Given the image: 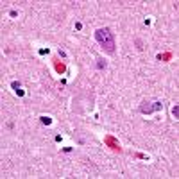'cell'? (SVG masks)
<instances>
[{
	"label": "cell",
	"mask_w": 179,
	"mask_h": 179,
	"mask_svg": "<svg viewBox=\"0 0 179 179\" xmlns=\"http://www.w3.org/2000/svg\"><path fill=\"white\" fill-rule=\"evenodd\" d=\"M95 40L107 54H115V38H113V32L107 27L95 31Z\"/></svg>",
	"instance_id": "6da1fadb"
},
{
	"label": "cell",
	"mask_w": 179,
	"mask_h": 179,
	"mask_svg": "<svg viewBox=\"0 0 179 179\" xmlns=\"http://www.w3.org/2000/svg\"><path fill=\"white\" fill-rule=\"evenodd\" d=\"M75 29H77V31H81V29H82V23H79V22H77V23H75Z\"/></svg>",
	"instance_id": "8992f818"
},
{
	"label": "cell",
	"mask_w": 179,
	"mask_h": 179,
	"mask_svg": "<svg viewBox=\"0 0 179 179\" xmlns=\"http://www.w3.org/2000/svg\"><path fill=\"white\" fill-rule=\"evenodd\" d=\"M161 107H163V104H161L159 100H145V102H141L140 111H141L143 115H151V113L159 111Z\"/></svg>",
	"instance_id": "7a4b0ae2"
},
{
	"label": "cell",
	"mask_w": 179,
	"mask_h": 179,
	"mask_svg": "<svg viewBox=\"0 0 179 179\" xmlns=\"http://www.w3.org/2000/svg\"><path fill=\"white\" fill-rule=\"evenodd\" d=\"M41 122H43L45 125H50V124H52V120H50L48 116H41Z\"/></svg>",
	"instance_id": "277c9868"
},
{
	"label": "cell",
	"mask_w": 179,
	"mask_h": 179,
	"mask_svg": "<svg viewBox=\"0 0 179 179\" xmlns=\"http://www.w3.org/2000/svg\"><path fill=\"white\" fill-rule=\"evenodd\" d=\"M177 113H179V111H177V104H175V106L172 107V115H174V116L177 118Z\"/></svg>",
	"instance_id": "5b68a950"
},
{
	"label": "cell",
	"mask_w": 179,
	"mask_h": 179,
	"mask_svg": "<svg viewBox=\"0 0 179 179\" xmlns=\"http://www.w3.org/2000/svg\"><path fill=\"white\" fill-rule=\"evenodd\" d=\"M97 68H99V70H102V68H106V61L99 57V59H97Z\"/></svg>",
	"instance_id": "3957f363"
}]
</instances>
